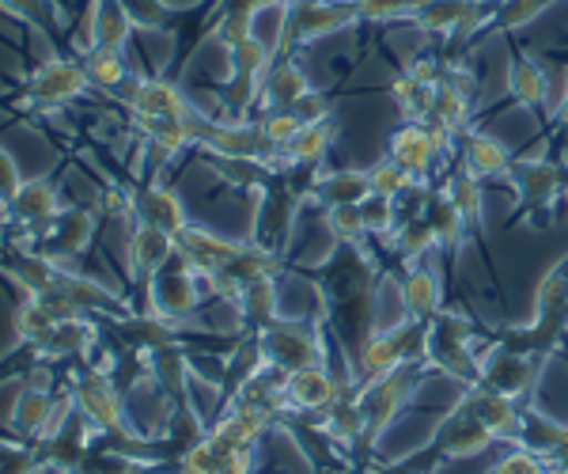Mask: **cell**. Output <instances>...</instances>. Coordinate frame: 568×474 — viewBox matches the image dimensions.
Instances as JSON below:
<instances>
[{"mask_svg":"<svg viewBox=\"0 0 568 474\" xmlns=\"http://www.w3.org/2000/svg\"><path fill=\"white\" fill-rule=\"evenodd\" d=\"M428 369L452 376L455 384L474 387L478 384L481 361L474 353V326L470 319L459 312H439L428 319Z\"/></svg>","mask_w":568,"mask_h":474,"instance_id":"6da1fadb","label":"cell"},{"mask_svg":"<svg viewBox=\"0 0 568 474\" xmlns=\"http://www.w3.org/2000/svg\"><path fill=\"white\" fill-rule=\"evenodd\" d=\"M262 357L277 372H296L307 364H326V339L323 319H273L258 331Z\"/></svg>","mask_w":568,"mask_h":474,"instance_id":"7a4b0ae2","label":"cell"},{"mask_svg":"<svg viewBox=\"0 0 568 474\" xmlns=\"http://www.w3.org/2000/svg\"><path fill=\"white\" fill-rule=\"evenodd\" d=\"M425 372V364H406V369L390 372V376L375 380V384H361L356 403L364 414V444L383 441V433L394 425V417L402 414V406L409 403V395L417 391V380Z\"/></svg>","mask_w":568,"mask_h":474,"instance_id":"3957f363","label":"cell"},{"mask_svg":"<svg viewBox=\"0 0 568 474\" xmlns=\"http://www.w3.org/2000/svg\"><path fill=\"white\" fill-rule=\"evenodd\" d=\"M201 273L190 270V262L175 251V259L149 278V315L175 323V319L194 315L201 307Z\"/></svg>","mask_w":568,"mask_h":474,"instance_id":"277c9868","label":"cell"},{"mask_svg":"<svg viewBox=\"0 0 568 474\" xmlns=\"http://www.w3.org/2000/svg\"><path fill=\"white\" fill-rule=\"evenodd\" d=\"M361 20V8L356 0H318V4H288L284 12V34H281V50L284 46H300V42H315L326 34H337L345 27H353Z\"/></svg>","mask_w":568,"mask_h":474,"instance_id":"5b68a950","label":"cell"},{"mask_svg":"<svg viewBox=\"0 0 568 474\" xmlns=\"http://www.w3.org/2000/svg\"><path fill=\"white\" fill-rule=\"evenodd\" d=\"M91 88V77L84 61L72 58H50L27 77V103L45 107V111H58V107L72 103Z\"/></svg>","mask_w":568,"mask_h":474,"instance_id":"8992f818","label":"cell"},{"mask_svg":"<svg viewBox=\"0 0 568 474\" xmlns=\"http://www.w3.org/2000/svg\"><path fill=\"white\" fill-rule=\"evenodd\" d=\"M72 395H77V410H80V417H84L91 430H99V433H118V436L133 433L130 414H125L122 391L110 384L103 372L91 369L88 376L77 384V391H72Z\"/></svg>","mask_w":568,"mask_h":474,"instance_id":"52a82bcc","label":"cell"},{"mask_svg":"<svg viewBox=\"0 0 568 474\" xmlns=\"http://www.w3.org/2000/svg\"><path fill=\"white\" fill-rule=\"evenodd\" d=\"M481 372H478V384L493 387L508 399H527L530 387H535L538 372H542V357H527V353H516L508 345H493L489 353H478Z\"/></svg>","mask_w":568,"mask_h":474,"instance_id":"ba28073f","label":"cell"},{"mask_svg":"<svg viewBox=\"0 0 568 474\" xmlns=\"http://www.w3.org/2000/svg\"><path fill=\"white\" fill-rule=\"evenodd\" d=\"M493 444H497V436L485 430L459 399V403L447 410L444 422H439V430L433 433V444H428V448H433L439 460L452 463V460H474V455L489 452Z\"/></svg>","mask_w":568,"mask_h":474,"instance_id":"9c48e42d","label":"cell"},{"mask_svg":"<svg viewBox=\"0 0 568 474\" xmlns=\"http://www.w3.org/2000/svg\"><path fill=\"white\" fill-rule=\"evenodd\" d=\"M114 95L130 107V114H141V118H186L194 111L186 91L160 77H133V80H125Z\"/></svg>","mask_w":568,"mask_h":474,"instance_id":"30bf717a","label":"cell"},{"mask_svg":"<svg viewBox=\"0 0 568 474\" xmlns=\"http://www.w3.org/2000/svg\"><path fill=\"white\" fill-rule=\"evenodd\" d=\"M463 403L485 425V430L497 436V441H504V444L519 441V430H524V410H519L516 399L500 395V391H493V387L474 384V387L463 391Z\"/></svg>","mask_w":568,"mask_h":474,"instance_id":"8fae6325","label":"cell"},{"mask_svg":"<svg viewBox=\"0 0 568 474\" xmlns=\"http://www.w3.org/2000/svg\"><path fill=\"white\" fill-rule=\"evenodd\" d=\"M175 248L182 259L190 262V270L201 273L205 281H213L220 270L227 266V262L240 254L243 243H235V240H224V235H216V232H209V228H201V224H186L182 232L175 235Z\"/></svg>","mask_w":568,"mask_h":474,"instance_id":"7c38bea8","label":"cell"},{"mask_svg":"<svg viewBox=\"0 0 568 474\" xmlns=\"http://www.w3.org/2000/svg\"><path fill=\"white\" fill-rule=\"evenodd\" d=\"M508 182L524 209H549L565 190V179H561V171H557V163L538 160V157L511 160Z\"/></svg>","mask_w":568,"mask_h":474,"instance_id":"4fadbf2b","label":"cell"},{"mask_svg":"<svg viewBox=\"0 0 568 474\" xmlns=\"http://www.w3.org/2000/svg\"><path fill=\"white\" fill-rule=\"evenodd\" d=\"M436 152H444V149H439L436 133L428 130V122H406V125L394 130L387 157L398 163L409 179L428 182V175H433V163H436Z\"/></svg>","mask_w":568,"mask_h":474,"instance_id":"5bb4252c","label":"cell"},{"mask_svg":"<svg viewBox=\"0 0 568 474\" xmlns=\"http://www.w3.org/2000/svg\"><path fill=\"white\" fill-rule=\"evenodd\" d=\"M95 224H99L95 213L84 209V205L61 209V213L42 228V235L53 243L50 259L58 262V266H65V259H77V254H84L91 248V240H95Z\"/></svg>","mask_w":568,"mask_h":474,"instance_id":"9a60e30c","label":"cell"},{"mask_svg":"<svg viewBox=\"0 0 568 474\" xmlns=\"http://www.w3.org/2000/svg\"><path fill=\"white\" fill-rule=\"evenodd\" d=\"M337 380L329 376L326 364H307L284 376V403L292 410H304V414H326L337 403Z\"/></svg>","mask_w":568,"mask_h":474,"instance_id":"2e32d148","label":"cell"},{"mask_svg":"<svg viewBox=\"0 0 568 474\" xmlns=\"http://www.w3.org/2000/svg\"><path fill=\"white\" fill-rule=\"evenodd\" d=\"M470 99H474V84L463 77V69H452L436 84V99H433V114H428V122L444 125L447 133H466V122H470Z\"/></svg>","mask_w":568,"mask_h":474,"instance_id":"e0dca14e","label":"cell"},{"mask_svg":"<svg viewBox=\"0 0 568 474\" xmlns=\"http://www.w3.org/2000/svg\"><path fill=\"white\" fill-rule=\"evenodd\" d=\"M175 235L163 232L155 224L136 221L133 235H130V273L141 281H149L155 270H163L171 259H175Z\"/></svg>","mask_w":568,"mask_h":474,"instance_id":"ac0fdd59","label":"cell"},{"mask_svg":"<svg viewBox=\"0 0 568 474\" xmlns=\"http://www.w3.org/2000/svg\"><path fill=\"white\" fill-rule=\"evenodd\" d=\"M136 221L155 224V228H163V232L179 235L182 228L190 224V216H186V205H182V198L175 190L152 182V186H144L141 194H136Z\"/></svg>","mask_w":568,"mask_h":474,"instance_id":"d6986e66","label":"cell"},{"mask_svg":"<svg viewBox=\"0 0 568 474\" xmlns=\"http://www.w3.org/2000/svg\"><path fill=\"white\" fill-rule=\"evenodd\" d=\"M8 209H12V216L27 228H45L53 221V216L61 213V194L53 182L45 179H23L20 194L8 202Z\"/></svg>","mask_w":568,"mask_h":474,"instance_id":"ffe728a7","label":"cell"},{"mask_svg":"<svg viewBox=\"0 0 568 474\" xmlns=\"http://www.w3.org/2000/svg\"><path fill=\"white\" fill-rule=\"evenodd\" d=\"M463 168L470 171V175H478L481 182L485 179H508L511 152L489 133H463Z\"/></svg>","mask_w":568,"mask_h":474,"instance_id":"44dd1931","label":"cell"},{"mask_svg":"<svg viewBox=\"0 0 568 474\" xmlns=\"http://www.w3.org/2000/svg\"><path fill=\"white\" fill-rule=\"evenodd\" d=\"M398 300H402V312H406L409 319H420V323H428L439 307V278L436 270L420 266V262H414V270L402 278L398 285Z\"/></svg>","mask_w":568,"mask_h":474,"instance_id":"7402d4cb","label":"cell"},{"mask_svg":"<svg viewBox=\"0 0 568 474\" xmlns=\"http://www.w3.org/2000/svg\"><path fill=\"white\" fill-rule=\"evenodd\" d=\"M353 364H356V372H361L364 384H375V380H383V376H390V372L406 369V361H402V350H398V342H394L390 331L368 334L361 350H356Z\"/></svg>","mask_w":568,"mask_h":474,"instance_id":"603a6c76","label":"cell"},{"mask_svg":"<svg viewBox=\"0 0 568 474\" xmlns=\"http://www.w3.org/2000/svg\"><path fill=\"white\" fill-rule=\"evenodd\" d=\"M311 91L307 72L296 65V61H273L270 72L262 80V99L270 111H288L296 99H304Z\"/></svg>","mask_w":568,"mask_h":474,"instance_id":"cb8c5ba5","label":"cell"},{"mask_svg":"<svg viewBox=\"0 0 568 474\" xmlns=\"http://www.w3.org/2000/svg\"><path fill=\"white\" fill-rule=\"evenodd\" d=\"M508 91L524 111H538V107L549 99V80H546V69L538 65L535 58L527 53H516L508 65Z\"/></svg>","mask_w":568,"mask_h":474,"instance_id":"d4e9b609","label":"cell"},{"mask_svg":"<svg viewBox=\"0 0 568 474\" xmlns=\"http://www.w3.org/2000/svg\"><path fill=\"white\" fill-rule=\"evenodd\" d=\"M95 342H99L95 326L77 315V319H65V323L53 326V331L45 334L34 350H39L42 357H88Z\"/></svg>","mask_w":568,"mask_h":474,"instance_id":"484cf974","label":"cell"},{"mask_svg":"<svg viewBox=\"0 0 568 474\" xmlns=\"http://www.w3.org/2000/svg\"><path fill=\"white\" fill-rule=\"evenodd\" d=\"M516 444H524V448L554 460V455L568 452V425L549 422V417L538 414V410H524V430H519Z\"/></svg>","mask_w":568,"mask_h":474,"instance_id":"4316f807","label":"cell"},{"mask_svg":"<svg viewBox=\"0 0 568 474\" xmlns=\"http://www.w3.org/2000/svg\"><path fill=\"white\" fill-rule=\"evenodd\" d=\"M368 194H372L368 171H329V175L318 179V186H315V198L323 202V209L361 205Z\"/></svg>","mask_w":568,"mask_h":474,"instance_id":"83f0119b","label":"cell"},{"mask_svg":"<svg viewBox=\"0 0 568 474\" xmlns=\"http://www.w3.org/2000/svg\"><path fill=\"white\" fill-rule=\"evenodd\" d=\"M425 224L433 228V235H436V243L439 248H463V240H466V216L459 213V209H455L452 202H447V194L444 190H433V194H428V202H425Z\"/></svg>","mask_w":568,"mask_h":474,"instance_id":"f1b7e54d","label":"cell"},{"mask_svg":"<svg viewBox=\"0 0 568 474\" xmlns=\"http://www.w3.org/2000/svg\"><path fill=\"white\" fill-rule=\"evenodd\" d=\"M390 99L406 122H428V114H433V99H436V84H425V80H417L414 72H402V77L390 80Z\"/></svg>","mask_w":568,"mask_h":474,"instance_id":"f546056e","label":"cell"},{"mask_svg":"<svg viewBox=\"0 0 568 474\" xmlns=\"http://www.w3.org/2000/svg\"><path fill=\"white\" fill-rule=\"evenodd\" d=\"M329 144H334V125H329V118H323V122L304 125L281 152L288 157V163H296V168H315V163H323Z\"/></svg>","mask_w":568,"mask_h":474,"instance_id":"4dcf8cb0","label":"cell"},{"mask_svg":"<svg viewBox=\"0 0 568 474\" xmlns=\"http://www.w3.org/2000/svg\"><path fill=\"white\" fill-rule=\"evenodd\" d=\"M186 118H141V114H133V125L144 133V141H149V144L163 149L168 157H179L182 149H190V144H194V133H190Z\"/></svg>","mask_w":568,"mask_h":474,"instance_id":"1f68e13d","label":"cell"},{"mask_svg":"<svg viewBox=\"0 0 568 474\" xmlns=\"http://www.w3.org/2000/svg\"><path fill=\"white\" fill-rule=\"evenodd\" d=\"M387 240H390V251L398 254L402 262H409V266L425 259L433 248H439L433 228L425 224V216H406V221H398Z\"/></svg>","mask_w":568,"mask_h":474,"instance_id":"d6a6232c","label":"cell"},{"mask_svg":"<svg viewBox=\"0 0 568 474\" xmlns=\"http://www.w3.org/2000/svg\"><path fill=\"white\" fill-rule=\"evenodd\" d=\"M444 194L459 213L466 216L470 224H481V213H485V182L478 175H470L466 168L452 171L444 182Z\"/></svg>","mask_w":568,"mask_h":474,"instance_id":"836d02e7","label":"cell"},{"mask_svg":"<svg viewBox=\"0 0 568 474\" xmlns=\"http://www.w3.org/2000/svg\"><path fill=\"white\" fill-rule=\"evenodd\" d=\"M277 304H281V300H277V278H254L251 285H243V293H240L243 319L258 326V331L281 315Z\"/></svg>","mask_w":568,"mask_h":474,"instance_id":"e575fe53","label":"cell"},{"mask_svg":"<svg viewBox=\"0 0 568 474\" xmlns=\"http://www.w3.org/2000/svg\"><path fill=\"white\" fill-rule=\"evenodd\" d=\"M50 410H53V395L50 391H34V387H27L20 399H16V410H12V430L23 436V441H39V433H42V425H45V417H50Z\"/></svg>","mask_w":568,"mask_h":474,"instance_id":"d590c367","label":"cell"},{"mask_svg":"<svg viewBox=\"0 0 568 474\" xmlns=\"http://www.w3.org/2000/svg\"><path fill=\"white\" fill-rule=\"evenodd\" d=\"M201 157H205V163L227 182V186L262 190L265 175H270V168H265L262 160H251V157H216V152H201Z\"/></svg>","mask_w":568,"mask_h":474,"instance_id":"8d00e7d4","label":"cell"},{"mask_svg":"<svg viewBox=\"0 0 568 474\" xmlns=\"http://www.w3.org/2000/svg\"><path fill=\"white\" fill-rule=\"evenodd\" d=\"M133 16L125 12L122 0H95V34L99 46H110V50H122L133 34Z\"/></svg>","mask_w":568,"mask_h":474,"instance_id":"74e56055","label":"cell"},{"mask_svg":"<svg viewBox=\"0 0 568 474\" xmlns=\"http://www.w3.org/2000/svg\"><path fill=\"white\" fill-rule=\"evenodd\" d=\"M84 69L91 77V84L103 88V91H118L130 80V69H125V53L122 50H110V46H95V50L84 58Z\"/></svg>","mask_w":568,"mask_h":474,"instance_id":"f35d334b","label":"cell"},{"mask_svg":"<svg viewBox=\"0 0 568 474\" xmlns=\"http://www.w3.org/2000/svg\"><path fill=\"white\" fill-rule=\"evenodd\" d=\"M323 221H326V232L334 235V243H342V248L368 240V228H364L361 205H334V209H326V213H323Z\"/></svg>","mask_w":568,"mask_h":474,"instance_id":"ab89813d","label":"cell"},{"mask_svg":"<svg viewBox=\"0 0 568 474\" xmlns=\"http://www.w3.org/2000/svg\"><path fill=\"white\" fill-rule=\"evenodd\" d=\"M58 326V319H53L50 312H45V304L39 296H31L27 304H20L16 307V334H20L23 342H34L39 345L45 334Z\"/></svg>","mask_w":568,"mask_h":474,"instance_id":"60d3db41","label":"cell"},{"mask_svg":"<svg viewBox=\"0 0 568 474\" xmlns=\"http://www.w3.org/2000/svg\"><path fill=\"white\" fill-rule=\"evenodd\" d=\"M549 4H557V0H504L500 12H493V27L497 31H519V27L535 23Z\"/></svg>","mask_w":568,"mask_h":474,"instance_id":"b9f144b4","label":"cell"},{"mask_svg":"<svg viewBox=\"0 0 568 474\" xmlns=\"http://www.w3.org/2000/svg\"><path fill=\"white\" fill-rule=\"evenodd\" d=\"M368 182H372V194H379V198H402L406 194L409 186H414L417 179H409L406 171L398 168V163H394L390 157L387 160H379L375 163V168H368Z\"/></svg>","mask_w":568,"mask_h":474,"instance_id":"7bdbcfd3","label":"cell"},{"mask_svg":"<svg viewBox=\"0 0 568 474\" xmlns=\"http://www.w3.org/2000/svg\"><path fill=\"white\" fill-rule=\"evenodd\" d=\"M485 474H554V467H549L546 455L530 452V448H524V444H511V452L493 463Z\"/></svg>","mask_w":568,"mask_h":474,"instance_id":"ee69618b","label":"cell"},{"mask_svg":"<svg viewBox=\"0 0 568 474\" xmlns=\"http://www.w3.org/2000/svg\"><path fill=\"white\" fill-rule=\"evenodd\" d=\"M72 474H144L141 460L133 455H118V452H84L80 467Z\"/></svg>","mask_w":568,"mask_h":474,"instance_id":"f6af8a7d","label":"cell"},{"mask_svg":"<svg viewBox=\"0 0 568 474\" xmlns=\"http://www.w3.org/2000/svg\"><path fill=\"white\" fill-rule=\"evenodd\" d=\"M361 216H364V228L368 235H390L394 224H398V209H394L390 198H379V194H368L361 202Z\"/></svg>","mask_w":568,"mask_h":474,"instance_id":"bcb514c9","label":"cell"},{"mask_svg":"<svg viewBox=\"0 0 568 474\" xmlns=\"http://www.w3.org/2000/svg\"><path fill=\"white\" fill-rule=\"evenodd\" d=\"M428 0H356L361 8V20H414V16L425 8Z\"/></svg>","mask_w":568,"mask_h":474,"instance_id":"7dc6e473","label":"cell"},{"mask_svg":"<svg viewBox=\"0 0 568 474\" xmlns=\"http://www.w3.org/2000/svg\"><path fill=\"white\" fill-rule=\"evenodd\" d=\"M42 455L27 444H8L0 441V474H39Z\"/></svg>","mask_w":568,"mask_h":474,"instance_id":"c3c4849f","label":"cell"},{"mask_svg":"<svg viewBox=\"0 0 568 474\" xmlns=\"http://www.w3.org/2000/svg\"><path fill=\"white\" fill-rule=\"evenodd\" d=\"M254 34V12H243V8H227L224 12V20H220L216 27V39L232 50L235 42H243V39H251Z\"/></svg>","mask_w":568,"mask_h":474,"instance_id":"681fc988","label":"cell"},{"mask_svg":"<svg viewBox=\"0 0 568 474\" xmlns=\"http://www.w3.org/2000/svg\"><path fill=\"white\" fill-rule=\"evenodd\" d=\"M262 130H265V137H270L273 144H277V149H284L292 137L304 130V122H300V118L292 114V111H270V114L262 118Z\"/></svg>","mask_w":568,"mask_h":474,"instance_id":"f907efd6","label":"cell"},{"mask_svg":"<svg viewBox=\"0 0 568 474\" xmlns=\"http://www.w3.org/2000/svg\"><path fill=\"white\" fill-rule=\"evenodd\" d=\"M288 111L296 114L304 125H311V122H323V118H329V107H326L323 91H315V88H311L304 99H296V103H292Z\"/></svg>","mask_w":568,"mask_h":474,"instance_id":"816d5d0a","label":"cell"},{"mask_svg":"<svg viewBox=\"0 0 568 474\" xmlns=\"http://www.w3.org/2000/svg\"><path fill=\"white\" fill-rule=\"evenodd\" d=\"M23 179H20V168H16V160L8 157L4 149H0V202H12L16 194H20Z\"/></svg>","mask_w":568,"mask_h":474,"instance_id":"f5cc1de1","label":"cell"},{"mask_svg":"<svg viewBox=\"0 0 568 474\" xmlns=\"http://www.w3.org/2000/svg\"><path fill=\"white\" fill-rule=\"evenodd\" d=\"M125 4V12L133 16V23L136 27H155L163 20V4L160 0H122Z\"/></svg>","mask_w":568,"mask_h":474,"instance_id":"db71d44e","label":"cell"},{"mask_svg":"<svg viewBox=\"0 0 568 474\" xmlns=\"http://www.w3.org/2000/svg\"><path fill=\"white\" fill-rule=\"evenodd\" d=\"M42 4H45V0H0V8H4L8 16H16V20H27V23L39 20Z\"/></svg>","mask_w":568,"mask_h":474,"instance_id":"11a10c76","label":"cell"},{"mask_svg":"<svg viewBox=\"0 0 568 474\" xmlns=\"http://www.w3.org/2000/svg\"><path fill=\"white\" fill-rule=\"evenodd\" d=\"M554 125H557L561 133H568V80H565L561 99H557V107H554Z\"/></svg>","mask_w":568,"mask_h":474,"instance_id":"9f6ffc18","label":"cell"},{"mask_svg":"<svg viewBox=\"0 0 568 474\" xmlns=\"http://www.w3.org/2000/svg\"><path fill=\"white\" fill-rule=\"evenodd\" d=\"M288 4H318V0H288Z\"/></svg>","mask_w":568,"mask_h":474,"instance_id":"6f0895ef","label":"cell"},{"mask_svg":"<svg viewBox=\"0 0 568 474\" xmlns=\"http://www.w3.org/2000/svg\"><path fill=\"white\" fill-rule=\"evenodd\" d=\"M4 209H8V205H4V202H0V216H4Z\"/></svg>","mask_w":568,"mask_h":474,"instance_id":"680465c9","label":"cell"},{"mask_svg":"<svg viewBox=\"0 0 568 474\" xmlns=\"http://www.w3.org/2000/svg\"><path fill=\"white\" fill-rule=\"evenodd\" d=\"M406 474H428V471H406Z\"/></svg>","mask_w":568,"mask_h":474,"instance_id":"91938a15","label":"cell"}]
</instances>
